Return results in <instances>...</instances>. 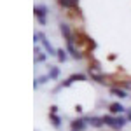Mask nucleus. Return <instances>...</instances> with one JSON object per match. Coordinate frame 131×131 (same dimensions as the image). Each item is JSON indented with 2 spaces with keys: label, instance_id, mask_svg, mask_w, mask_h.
<instances>
[{
  "label": "nucleus",
  "instance_id": "1",
  "mask_svg": "<svg viewBox=\"0 0 131 131\" xmlns=\"http://www.w3.org/2000/svg\"><path fill=\"white\" fill-rule=\"evenodd\" d=\"M103 122H105V126H108L110 129L119 131V129H122V128L126 126L128 119H126V117H121V115H112V114H107V115H103Z\"/></svg>",
  "mask_w": 131,
  "mask_h": 131
},
{
  "label": "nucleus",
  "instance_id": "2",
  "mask_svg": "<svg viewBox=\"0 0 131 131\" xmlns=\"http://www.w3.org/2000/svg\"><path fill=\"white\" fill-rule=\"evenodd\" d=\"M35 37H37V40L40 42V44H42V47H44V49L47 51V52H49L51 56H54V54H58V51H56V49H54V47H52V46L49 44V42H47L46 39H44V35H42L40 31H37V33H35Z\"/></svg>",
  "mask_w": 131,
  "mask_h": 131
},
{
  "label": "nucleus",
  "instance_id": "3",
  "mask_svg": "<svg viewBox=\"0 0 131 131\" xmlns=\"http://www.w3.org/2000/svg\"><path fill=\"white\" fill-rule=\"evenodd\" d=\"M88 124H89L88 122V117H79V119L70 122V128H72V131H82V129L88 128Z\"/></svg>",
  "mask_w": 131,
  "mask_h": 131
},
{
  "label": "nucleus",
  "instance_id": "4",
  "mask_svg": "<svg viewBox=\"0 0 131 131\" xmlns=\"http://www.w3.org/2000/svg\"><path fill=\"white\" fill-rule=\"evenodd\" d=\"M46 14H47V10H46L44 5H35V16H37V19H39L40 25L46 23Z\"/></svg>",
  "mask_w": 131,
  "mask_h": 131
},
{
  "label": "nucleus",
  "instance_id": "5",
  "mask_svg": "<svg viewBox=\"0 0 131 131\" xmlns=\"http://www.w3.org/2000/svg\"><path fill=\"white\" fill-rule=\"evenodd\" d=\"M58 2H60L61 7H65V9H68V10L79 9V7H77V0H58Z\"/></svg>",
  "mask_w": 131,
  "mask_h": 131
},
{
  "label": "nucleus",
  "instance_id": "6",
  "mask_svg": "<svg viewBox=\"0 0 131 131\" xmlns=\"http://www.w3.org/2000/svg\"><path fill=\"white\" fill-rule=\"evenodd\" d=\"M108 110H110L112 115H117V114H122L126 108L122 107L121 103H110V105H108Z\"/></svg>",
  "mask_w": 131,
  "mask_h": 131
},
{
  "label": "nucleus",
  "instance_id": "7",
  "mask_svg": "<svg viewBox=\"0 0 131 131\" xmlns=\"http://www.w3.org/2000/svg\"><path fill=\"white\" fill-rule=\"evenodd\" d=\"M88 122H89L93 128H101L105 122H103V117H96V115H93V117H88Z\"/></svg>",
  "mask_w": 131,
  "mask_h": 131
},
{
  "label": "nucleus",
  "instance_id": "8",
  "mask_svg": "<svg viewBox=\"0 0 131 131\" xmlns=\"http://www.w3.org/2000/svg\"><path fill=\"white\" fill-rule=\"evenodd\" d=\"M110 93L112 94H114V96H117V98H126V96H128V93H126V91L124 89H119V88H112L110 89Z\"/></svg>",
  "mask_w": 131,
  "mask_h": 131
},
{
  "label": "nucleus",
  "instance_id": "9",
  "mask_svg": "<svg viewBox=\"0 0 131 131\" xmlns=\"http://www.w3.org/2000/svg\"><path fill=\"white\" fill-rule=\"evenodd\" d=\"M58 75H60V68H58V67H51V68H49V73H47L49 81H54V79H58Z\"/></svg>",
  "mask_w": 131,
  "mask_h": 131
},
{
  "label": "nucleus",
  "instance_id": "10",
  "mask_svg": "<svg viewBox=\"0 0 131 131\" xmlns=\"http://www.w3.org/2000/svg\"><path fill=\"white\" fill-rule=\"evenodd\" d=\"M49 121L52 122L54 128H60V126H61V119L56 115V114H49Z\"/></svg>",
  "mask_w": 131,
  "mask_h": 131
},
{
  "label": "nucleus",
  "instance_id": "11",
  "mask_svg": "<svg viewBox=\"0 0 131 131\" xmlns=\"http://www.w3.org/2000/svg\"><path fill=\"white\" fill-rule=\"evenodd\" d=\"M44 60H46V54H44L40 49H35V61L40 63V61H44Z\"/></svg>",
  "mask_w": 131,
  "mask_h": 131
},
{
  "label": "nucleus",
  "instance_id": "12",
  "mask_svg": "<svg viewBox=\"0 0 131 131\" xmlns=\"http://www.w3.org/2000/svg\"><path fill=\"white\" fill-rule=\"evenodd\" d=\"M56 56H58V61H65V60H67V51L60 49V51H58V54H56Z\"/></svg>",
  "mask_w": 131,
  "mask_h": 131
},
{
  "label": "nucleus",
  "instance_id": "13",
  "mask_svg": "<svg viewBox=\"0 0 131 131\" xmlns=\"http://www.w3.org/2000/svg\"><path fill=\"white\" fill-rule=\"evenodd\" d=\"M126 119H128V121H131V110H128V114H126Z\"/></svg>",
  "mask_w": 131,
  "mask_h": 131
}]
</instances>
